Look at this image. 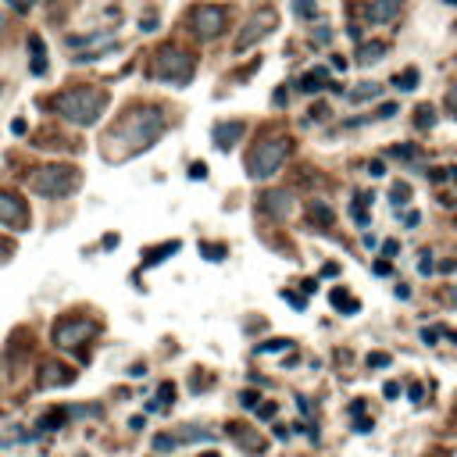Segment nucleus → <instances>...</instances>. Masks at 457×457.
<instances>
[{"label":"nucleus","instance_id":"nucleus-1","mask_svg":"<svg viewBox=\"0 0 457 457\" xmlns=\"http://www.w3.org/2000/svg\"><path fill=\"white\" fill-rule=\"evenodd\" d=\"M104 93L100 90H68L57 97V111L65 114V118H72L75 126H93L100 118L104 111Z\"/></svg>","mask_w":457,"mask_h":457},{"label":"nucleus","instance_id":"nucleus-2","mask_svg":"<svg viewBox=\"0 0 457 457\" xmlns=\"http://www.w3.org/2000/svg\"><path fill=\"white\" fill-rule=\"evenodd\" d=\"M161 129H164V118L157 111H136V114H129V122L118 133H111V143L114 140H129V154L133 150H147L161 136Z\"/></svg>","mask_w":457,"mask_h":457},{"label":"nucleus","instance_id":"nucleus-3","mask_svg":"<svg viewBox=\"0 0 457 457\" xmlns=\"http://www.w3.org/2000/svg\"><path fill=\"white\" fill-rule=\"evenodd\" d=\"M286 154H290V143H286V140H268V143H261V147L254 150V157H250V179H272L275 171L282 168Z\"/></svg>","mask_w":457,"mask_h":457},{"label":"nucleus","instance_id":"nucleus-4","mask_svg":"<svg viewBox=\"0 0 457 457\" xmlns=\"http://www.w3.org/2000/svg\"><path fill=\"white\" fill-rule=\"evenodd\" d=\"M154 75L157 79H164V83H171V86H186L190 83V75H193V61L183 54V50H161L157 54V65H154Z\"/></svg>","mask_w":457,"mask_h":457},{"label":"nucleus","instance_id":"nucleus-5","mask_svg":"<svg viewBox=\"0 0 457 457\" xmlns=\"http://www.w3.org/2000/svg\"><path fill=\"white\" fill-rule=\"evenodd\" d=\"M79 186V171L75 168H43L32 179V190L43 197H65Z\"/></svg>","mask_w":457,"mask_h":457},{"label":"nucleus","instance_id":"nucleus-6","mask_svg":"<svg viewBox=\"0 0 457 457\" xmlns=\"http://www.w3.org/2000/svg\"><path fill=\"white\" fill-rule=\"evenodd\" d=\"M225 8H218V4H200L197 11H193V32L200 36V39H214V36H221V29H225Z\"/></svg>","mask_w":457,"mask_h":457},{"label":"nucleus","instance_id":"nucleus-7","mask_svg":"<svg viewBox=\"0 0 457 457\" xmlns=\"http://www.w3.org/2000/svg\"><path fill=\"white\" fill-rule=\"evenodd\" d=\"M268 25H275V11H261L257 18H250V22H247V32L236 39V50H247L254 39L268 36Z\"/></svg>","mask_w":457,"mask_h":457},{"label":"nucleus","instance_id":"nucleus-8","mask_svg":"<svg viewBox=\"0 0 457 457\" xmlns=\"http://www.w3.org/2000/svg\"><path fill=\"white\" fill-rule=\"evenodd\" d=\"M261 211L272 214V218H286V214L293 211V197L286 193V190H268V193L261 197Z\"/></svg>","mask_w":457,"mask_h":457},{"label":"nucleus","instance_id":"nucleus-9","mask_svg":"<svg viewBox=\"0 0 457 457\" xmlns=\"http://www.w3.org/2000/svg\"><path fill=\"white\" fill-rule=\"evenodd\" d=\"M368 22L372 25H382V22H393L400 15V0H372V4L365 8Z\"/></svg>","mask_w":457,"mask_h":457},{"label":"nucleus","instance_id":"nucleus-10","mask_svg":"<svg viewBox=\"0 0 457 457\" xmlns=\"http://www.w3.org/2000/svg\"><path fill=\"white\" fill-rule=\"evenodd\" d=\"M243 133H247L243 122H221V126H214V147H218V150L236 147V140H240Z\"/></svg>","mask_w":457,"mask_h":457},{"label":"nucleus","instance_id":"nucleus-11","mask_svg":"<svg viewBox=\"0 0 457 457\" xmlns=\"http://www.w3.org/2000/svg\"><path fill=\"white\" fill-rule=\"evenodd\" d=\"M90 332H93L90 322H65L61 329H57V343H61V347H72L75 339H83V336H90Z\"/></svg>","mask_w":457,"mask_h":457},{"label":"nucleus","instance_id":"nucleus-12","mask_svg":"<svg viewBox=\"0 0 457 457\" xmlns=\"http://www.w3.org/2000/svg\"><path fill=\"white\" fill-rule=\"evenodd\" d=\"M0 221H8V225H25V207L15 200V197H8V193H0Z\"/></svg>","mask_w":457,"mask_h":457},{"label":"nucleus","instance_id":"nucleus-13","mask_svg":"<svg viewBox=\"0 0 457 457\" xmlns=\"http://www.w3.org/2000/svg\"><path fill=\"white\" fill-rule=\"evenodd\" d=\"M325 79H329V72H325V68H318V72H307V75L300 79V90H304V93H318V90H325V86H329Z\"/></svg>","mask_w":457,"mask_h":457},{"label":"nucleus","instance_id":"nucleus-14","mask_svg":"<svg viewBox=\"0 0 457 457\" xmlns=\"http://www.w3.org/2000/svg\"><path fill=\"white\" fill-rule=\"evenodd\" d=\"M382 54H386V43H365V47L358 50V61H361V65H372V61H379Z\"/></svg>","mask_w":457,"mask_h":457},{"label":"nucleus","instance_id":"nucleus-15","mask_svg":"<svg viewBox=\"0 0 457 457\" xmlns=\"http://www.w3.org/2000/svg\"><path fill=\"white\" fill-rule=\"evenodd\" d=\"M415 86H418V68H404V75H396V90L411 93Z\"/></svg>","mask_w":457,"mask_h":457},{"label":"nucleus","instance_id":"nucleus-16","mask_svg":"<svg viewBox=\"0 0 457 457\" xmlns=\"http://www.w3.org/2000/svg\"><path fill=\"white\" fill-rule=\"evenodd\" d=\"M415 126H418V129H432V126H436V111H432L429 104H422V107H418V118H415Z\"/></svg>","mask_w":457,"mask_h":457},{"label":"nucleus","instance_id":"nucleus-17","mask_svg":"<svg viewBox=\"0 0 457 457\" xmlns=\"http://www.w3.org/2000/svg\"><path fill=\"white\" fill-rule=\"evenodd\" d=\"M347 97H351V100H358V104H361V100H368V97L375 100V97H379V86H375V83H361V90H351Z\"/></svg>","mask_w":457,"mask_h":457},{"label":"nucleus","instance_id":"nucleus-18","mask_svg":"<svg viewBox=\"0 0 457 457\" xmlns=\"http://www.w3.org/2000/svg\"><path fill=\"white\" fill-rule=\"evenodd\" d=\"M389 197H393V204H396V207H400V204H408V197H411V186H408V183H393Z\"/></svg>","mask_w":457,"mask_h":457},{"label":"nucleus","instance_id":"nucleus-19","mask_svg":"<svg viewBox=\"0 0 457 457\" xmlns=\"http://www.w3.org/2000/svg\"><path fill=\"white\" fill-rule=\"evenodd\" d=\"M332 304H336V307H347L351 315H354V311L361 307L358 300H351V297H347V293H343V290H336V293H332Z\"/></svg>","mask_w":457,"mask_h":457},{"label":"nucleus","instance_id":"nucleus-20","mask_svg":"<svg viewBox=\"0 0 457 457\" xmlns=\"http://www.w3.org/2000/svg\"><path fill=\"white\" fill-rule=\"evenodd\" d=\"M293 11H297L300 18H315V11H318V8H315V0H297Z\"/></svg>","mask_w":457,"mask_h":457},{"label":"nucleus","instance_id":"nucleus-21","mask_svg":"<svg viewBox=\"0 0 457 457\" xmlns=\"http://www.w3.org/2000/svg\"><path fill=\"white\" fill-rule=\"evenodd\" d=\"M311 218H318L322 225H329V221H332V211H329L325 204H311Z\"/></svg>","mask_w":457,"mask_h":457},{"label":"nucleus","instance_id":"nucleus-22","mask_svg":"<svg viewBox=\"0 0 457 457\" xmlns=\"http://www.w3.org/2000/svg\"><path fill=\"white\" fill-rule=\"evenodd\" d=\"M200 250L207 254V261H221V257H225V247H221V243H214V247H211V243H204Z\"/></svg>","mask_w":457,"mask_h":457},{"label":"nucleus","instance_id":"nucleus-23","mask_svg":"<svg viewBox=\"0 0 457 457\" xmlns=\"http://www.w3.org/2000/svg\"><path fill=\"white\" fill-rule=\"evenodd\" d=\"M389 154H393V157H404V161H415V157H418V150H415V147H393Z\"/></svg>","mask_w":457,"mask_h":457},{"label":"nucleus","instance_id":"nucleus-24","mask_svg":"<svg viewBox=\"0 0 457 457\" xmlns=\"http://www.w3.org/2000/svg\"><path fill=\"white\" fill-rule=\"evenodd\" d=\"M282 347H290V339H268V343H261L257 351H282Z\"/></svg>","mask_w":457,"mask_h":457},{"label":"nucleus","instance_id":"nucleus-25","mask_svg":"<svg viewBox=\"0 0 457 457\" xmlns=\"http://www.w3.org/2000/svg\"><path fill=\"white\" fill-rule=\"evenodd\" d=\"M389 365V354H368V368H386Z\"/></svg>","mask_w":457,"mask_h":457},{"label":"nucleus","instance_id":"nucleus-26","mask_svg":"<svg viewBox=\"0 0 457 457\" xmlns=\"http://www.w3.org/2000/svg\"><path fill=\"white\" fill-rule=\"evenodd\" d=\"M176 443H179L176 436H157V439H154V446H157V450H171Z\"/></svg>","mask_w":457,"mask_h":457},{"label":"nucleus","instance_id":"nucleus-27","mask_svg":"<svg viewBox=\"0 0 457 457\" xmlns=\"http://www.w3.org/2000/svg\"><path fill=\"white\" fill-rule=\"evenodd\" d=\"M275 411H279L275 404H261V408H257V418H261V422H268V418H275Z\"/></svg>","mask_w":457,"mask_h":457},{"label":"nucleus","instance_id":"nucleus-28","mask_svg":"<svg viewBox=\"0 0 457 457\" xmlns=\"http://www.w3.org/2000/svg\"><path fill=\"white\" fill-rule=\"evenodd\" d=\"M282 300H290L297 311H304V307H307V304H304V297H297V293H286V290H282Z\"/></svg>","mask_w":457,"mask_h":457},{"label":"nucleus","instance_id":"nucleus-29","mask_svg":"<svg viewBox=\"0 0 457 457\" xmlns=\"http://www.w3.org/2000/svg\"><path fill=\"white\" fill-rule=\"evenodd\" d=\"M446 111H450L453 118H457V86H453L450 93H446Z\"/></svg>","mask_w":457,"mask_h":457},{"label":"nucleus","instance_id":"nucleus-30","mask_svg":"<svg viewBox=\"0 0 457 457\" xmlns=\"http://www.w3.org/2000/svg\"><path fill=\"white\" fill-rule=\"evenodd\" d=\"M204 176H207V164H204V161H197V164L190 168V179H204Z\"/></svg>","mask_w":457,"mask_h":457},{"label":"nucleus","instance_id":"nucleus-31","mask_svg":"<svg viewBox=\"0 0 457 457\" xmlns=\"http://www.w3.org/2000/svg\"><path fill=\"white\" fill-rule=\"evenodd\" d=\"M368 171H372V179H382V176H386V168H382V161H372V164H368Z\"/></svg>","mask_w":457,"mask_h":457},{"label":"nucleus","instance_id":"nucleus-32","mask_svg":"<svg viewBox=\"0 0 457 457\" xmlns=\"http://www.w3.org/2000/svg\"><path fill=\"white\" fill-rule=\"evenodd\" d=\"M240 404L243 408H257V396L254 393H240Z\"/></svg>","mask_w":457,"mask_h":457},{"label":"nucleus","instance_id":"nucleus-33","mask_svg":"<svg viewBox=\"0 0 457 457\" xmlns=\"http://www.w3.org/2000/svg\"><path fill=\"white\" fill-rule=\"evenodd\" d=\"M418 272H422V275H429V272H432V257H429V254H422V261H418Z\"/></svg>","mask_w":457,"mask_h":457},{"label":"nucleus","instance_id":"nucleus-34","mask_svg":"<svg viewBox=\"0 0 457 457\" xmlns=\"http://www.w3.org/2000/svg\"><path fill=\"white\" fill-rule=\"evenodd\" d=\"M393 114H396V104H382L379 107V118H393Z\"/></svg>","mask_w":457,"mask_h":457},{"label":"nucleus","instance_id":"nucleus-35","mask_svg":"<svg viewBox=\"0 0 457 457\" xmlns=\"http://www.w3.org/2000/svg\"><path fill=\"white\" fill-rule=\"evenodd\" d=\"M8 4H11V8H18V11H29V8L36 4V0H8Z\"/></svg>","mask_w":457,"mask_h":457},{"label":"nucleus","instance_id":"nucleus-36","mask_svg":"<svg viewBox=\"0 0 457 457\" xmlns=\"http://www.w3.org/2000/svg\"><path fill=\"white\" fill-rule=\"evenodd\" d=\"M418 221H422V214H418V211H408V214H404V225H411V228H415Z\"/></svg>","mask_w":457,"mask_h":457},{"label":"nucleus","instance_id":"nucleus-37","mask_svg":"<svg viewBox=\"0 0 457 457\" xmlns=\"http://www.w3.org/2000/svg\"><path fill=\"white\" fill-rule=\"evenodd\" d=\"M422 339H425V343H436V339H439V329H422Z\"/></svg>","mask_w":457,"mask_h":457},{"label":"nucleus","instance_id":"nucleus-38","mask_svg":"<svg viewBox=\"0 0 457 457\" xmlns=\"http://www.w3.org/2000/svg\"><path fill=\"white\" fill-rule=\"evenodd\" d=\"M382 393H386V396H389V400H393V396H396V393H400V382H386V386H382Z\"/></svg>","mask_w":457,"mask_h":457},{"label":"nucleus","instance_id":"nucleus-39","mask_svg":"<svg viewBox=\"0 0 457 457\" xmlns=\"http://www.w3.org/2000/svg\"><path fill=\"white\" fill-rule=\"evenodd\" d=\"M422 393H425V389H422V382H411V389H408V396H411V400H422Z\"/></svg>","mask_w":457,"mask_h":457},{"label":"nucleus","instance_id":"nucleus-40","mask_svg":"<svg viewBox=\"0 0 457 457\" xmlns=\"http://www.w3.org/2000/svg\"><path fill=\"white\" fill-rule=\"evenodd\" d=\"M382 254L393 257V254H396V240H386V243H382Z\"/></svg>","mask_w":457,"mask_h":457},{"label":"nucleus","instance_id":"nucleus-41","mask_svg":"<svg viewBox=\"0 0 457 457\" xmlns=\"http://www.w3.org/2000/svg\"><path fill=\"white\" fill-rule=\"evenodd\" d=\"M315 39H318V43H329V39H332V32H329V29H325V25H322V29H318V36H315Z\"/></svg>","mask_w":457,"mask_h":457},{"label":"nucleus","instance_id":"nucleus-42","mask_svg":"<svg viewBox=\"0 0 457 457\" xmlns=\"http://www.w3.org/2000/svg\"><path fill=\"white\" fill-rule=\"evenodd\" d=\"M450 304H457V286H453V290H450Z\"/></svg>","mask_w":457,"mask_h":457},{"label":"nucleus","instance_id":"nucleus-43","mask_svg":"<svg viewBox=\"0 0 457 457\" xmlns=\"http://www.w3.org/2000/svg\"><path fill=\"white\" fill-rule=\"evenodd\" d=\"M446 336H450V339H453V343H457V332H446Z\"/></svg>","mask_w":457,"mask_h":457},{"label":"nucleus","instance_id":"nucleus-44","mask_svg":"<svg viewBox=\"0 0 457 457\" xmlns=\"http://www.w3.org/2000/svg\"><path fill=\"white\" fill-rule=\"evenodd\" d=\"M446 4H457V0H446Z\"/></svg>","mask_w":457,"mask_h":457},{"label":"nucleus","instance_id":"nucleus-45","mask_svg":"<svg viewBox=\"0 0 457 457\" xmlns=\"http://www.w3.org/2000/svg\"><path fill=\"white\" fill-rule=\"evenodd\" d=\"M0 254H4V243H0Z\"/></svg>","mask_w":457,"mask_h":457},{"label":"nucleus","instance_id":"nucleus-46","mask_svg":"<svg viewBox=\"0 0 457 457\" xmlns=\"http://www.w3.org/2000/svg\"><path fill=\"white\" fill-rule=\"evenodd\" d=\"M207 457H218V453H207Z\"/></svg>","mask_w":457,"mask_h":457},{"label":"nucleus","instance_id":"nucleus-47","mask_svg":"<svg viewBox=\"0 0 457 457\" xmlns=\"http://www.w3.org/2000/svg\"><path fill=\"white\" fill-rule=\"evenodd\" d=\"M0 29H4V22H0Z\"/></svg>","mask_w":457,"mask_h":457}]
</instances>
